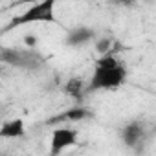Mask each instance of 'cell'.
Here are the masks:
<instances>
[{
  "mask_svg": "<svg viewBox=\"0 0 156 156\" xmlns=\"http://www.w3.org/2000/svg\"><path fill=\"white\" fill-rule=\"evenodd\" d=\"M55 6L57 0H37L35 4H31L22 15L15 17L9 24V28H19L24 24H39V22H50L57 24V15H55Z\"/></svg>",
  "mask_w": 156,
  "mask_h": 156,
  "instance_id": "2",
  "label": "cell"
},
{
  "mask_svg": "<svg viewBox=\"0 0 156 156\" xmlns=\"http://www.w3.org/2000/svg\"><path fill=\"white\" fill-rule=\"evenodd\" d=\"M37 42H39V41H37V37H35V35H31V33L24 37V44H26L28 48H35V46H37Z\"/></svg>",
  "mask_w": 156,
  "mask_h": 156,
  "instance_id": "10",
  "label": "cell"
},
{
  "mask_svg": "<svg viewBox=\"0 0 156 156\" xmlns=\"http://www.w3.org/2000/svg\"><path fill=\"white\" fill-rule=\"evenodd\" d=\"M90 116H92V114H90L87 108H83V107L70 108V110H66V114H64V118L70 119V121H81V119H87V118H90Z\"/></svg>",
  "mask_w": 156,
  "mask_h": 156,
  "instance_id": "8",
  "label": "cell"
},
{
  "mask_svg": "<svg viewBox=\"0 0 156 156\" xmlns=\"http://www.w3.org/2000/svg\"><path fill=\"white\" fill-rule=\"evenodd\" d=\"M138 0H118V6H123V8H134Z\"/></svg>",
  "mask_w": 156,
  "mask_h": 156,
  "instance_id": "11",
  "label": "cell"
},
{
  "mask_svg": "<svg viewBox=\"0 0 156 156\" xmlns=\"http://www.w3.org/2000/svg\"><path fill=\"white\" fill-rule=\"evenodd\" d=\"M22 136H26V123L22 118H13L0 125V138L15 140V138H22Z\"/></svg>",
  "mask_w": 156,
  "mask_h": 156,
  "instance_id": "6",
  "label": "cell"
},
{
  "mask_svg": "<svg viewBox=\"0 0 156 156\" xmlns=\"http://www.w3.org/2000/svg\"><path fill=\"white\" fill-rule=\"evenodd\" d=\"M125 79L127 68L112 55V51H108L96 61V68L90 77V90H114L119 88Z\"/></svg>",
  "mask_w": 156,
  "mask_h": 156,
  "instance_id": "1",
  "label": "cell"
},
{
  "mask_svg": "<svg viewBox=\"0 0 156 156\" xmlns=\"http://www.w3.org/2000/svg\"><path fill=\"white\" fill-rule=\"evenodd\" d=\"M0 77H2V66H0Z\"/></svg>",
  "mask_w": 156,
  "mask_h": 156,
  "instance_id": "12",
  "label": "cell"
},
{
  "mask_svg": "<svg viewBox=\"0 0 156 156\" xmlns=\"http://www.w3.org/2000/svg\"><path fill=\"white\" fill-rule=\"evenodd\" d=\"M64 92L72 98H79L83 94V81L73 77V79H68L66 85H64Z\"/></svg>",
  "mask_w": 156,
  "mask_h": 156,
  "instance_id": "7",
  "label": "cell"
},
{
  "mask_svg": "<svg viewBox=\"0 0 156 156\" xmlns=\"http://www.w3.org/2000/svg\"><path fill=\"white\" fill-rule=\"evenodd\" d=\"M143 140H145V127L141 121H129L121 129V141L127 147L136 149L138 145H141Z\"/></svg>",
  "mask_w": 156,
  "mask_h": 156,
  "instance_id": "5",
  "label": "cell"
},
{
  "mask_svg": "<svg viewBox=\"0 0 156 156\" xmlns=\"http://www.w3.org/2000/svg\"><path fill=\"white\" fill-rule=\"evenodd\" d=\"M77 145V130L70 127H59L53 130L51 140H50V152L51 154H61L64 149H70Z\"/></svg>",
  "mask_w": 156,
  "mask_h": 156,
  "instance_id": "3",
  "label": "cell"
},
{
  "mask_svg": "<svg viewBox=\"0 0 156 156\" xmlns=\"http://www.w3.org/2000/svg\"><path fill=\"white\" fill-rule=\"evenodd\" d=\"M96 39V31L90 26H75L72 30H68L66 37H64V44L70 48H81L87 46L88 42H92Z\"/></svg>",
  "mask_w": 156,
  "mask_h": 156,
  "instance_id": "4",
  "label": "cell"
},
{
  "mask_svg": "<svg viewBox=\"0 0 156 156\" xmlns=\"http://www.w3.org/2000/svg\"><path fill=\"white\" fill-rule=\"evenodd\" d=\"M0 50H2V46H0Z\"/></svg>",
  "mask_w": 156,
  "mask_h": 156,
  "instance_id": "13",
  "label": "cell"
},
{
  "mask_svg": "<svg viewBox=\"0 0 156 156\" xmlns=\"http://www.w3.org/2000/svg\"><path fill=\"white\" fill-rule=\"evenodd\" d=\"M96 50H98V53H101V55L112 51V41H110V39H98Z\"/></svg>",
  "mask_w": 156,
  "mask_h": 156,
  "instance_id": "9",
  "label": "cell"
}]
</instances>
